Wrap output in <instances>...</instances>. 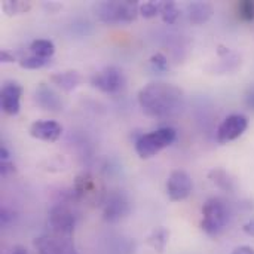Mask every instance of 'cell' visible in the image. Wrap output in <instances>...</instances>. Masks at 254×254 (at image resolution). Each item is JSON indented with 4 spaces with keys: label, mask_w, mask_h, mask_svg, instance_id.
<instances>
[{
    "label": "cell",
    "mask_w": 254,
    "mask_h": 254,
    "mask_svg": "<svg viewBox=\"0 0 254 254\" xmlns=\"http://www.w3.org/2000/svg\"><path fill=\"white\" fill-rule=\"evenodd\" d=\"M137 97L138 104L146 115L152 118H165L182 106L183 91L171 83L153 82L143 86Z\"/></svg>",
    "instance_id": "6da1fadb"
},
{
    "label": "cell",
    "mask_w": 254,
    "mask_h": 254,
    "mask_svg": "<svg viewBox=\"0 0 254 254\" xmlns=\"http://www.w3.org/2000/svg\"><path fill=\"white\" fill-rule=\"evenodd\" d=\"M231 211L226 202L220 198H210L202 205L201 229L211 238H217L228 226Z\"/></svg>",
    "instance_id": "7a4b0ae2"
},
{
    "label": "cell",
    "mask_w": 254,
    "mask_h": 254,
    "mask_svg": "<svg viewBox=\"0 0 254 254\" xmlns=\"http://www.w3.org/2000/svg\"><path fill=\"white\" fill-rule=\"evenodd\" d=\"M137 1L131 0H112L100 1L95 6V15L106 24H125L137 18Z\"/></svg>",
    "instance_id": "3957f363"
},
{
    "label": "cell",
    "mask_w": 254,
    "mask_h": 254,
    "mask_svg": "<svg viewBox=\"0 0 254 254\" xmlns=\"http://www.w3.org/2000/svg\"><path fill=\"white\" fill-rule=\"evenodd\" d=\"M177 132L174 128L164 127L141 135L135 141V152L141 159H150L158 155L165 147L171 146L176 141Z\"/></svg>",
    "instance_id": "277c9868"
},
{
    "label": "cell",
    "mask_w": 254,
    "mask_h": 254,
    "mask_svg": "<svg viewBox=\"0 0 254 254\" xmlns=\"http://www.w3.org/2000/svg\"><path fill=\"white\" fill-rule=\"evenodd\" d=\"M34 247L39 254H77L73 235H63L51 231L36 238Z\"/></svg>",
    "instance_id": "5b68a950"
},
{
    "label": "cell",
    "mask_w": 254,
    "mask_h": 254,
    "mask_svg": "<svg viewBox=\"0 0 254 254\" xmlns=\"http://www.w3.org/2000/svg\"><path fill=\"white\" fill-rule=\"evenodd\" d=\"M91 85L104 94L115 95L121 92L125 86V74L116 65L104 67L103 70L91 76Z\"/></svg>",
    "instance_id": "8992f818"
},
{
    "label": "cell",
    "mask_w": 254,
    "mask_h": 254,
    "mask_svg": "<svg viewBox=\"0 0 254 254\" xmlns=\"http://www.w3.org/2000/svg\"><path fill=\"white\" fill-rule=\"evenodd\" d=\"M73 192H74L76 199H79V201L94 202V204L104 202V188L98 182V179H95L89 173H83V174L77 176V179L74 182Z\"/></svg>",
    "instance_id": "52a82bcc"
},
{
    "label": "cell",
    "mask_w": 254,
    "mask_h": 254,
    "mask_svg": "<svg viewBox=\"0 0 254 254\" xmlns=\"http://www.w3.org/2000/svg\"><path fill=\"white\" fill-rule=\"evenodd\" d=\"M76 226L74 213L63 204L52 207L48 216V231L63 235H73Z\"/></svg>",
    "instance_id": "ba28073f"
},
{
    "label": "cell",
    "mask_w": 254,
    "mask_h": 254,
    "mask_svg": "<svg viewBox=\"0 0 254 254\" xmlns=\"http://www.w3.org/2000/svg\"><path fill=\"white\" fill-rule=\"evenodd\" d=\"M249 128V119L244 115H229L217 129V141L220 144H226L229 141H234L240 138L246 129Z\"/></svg>",
    "instance_id": "9c48e42d"
},
{
    "label": "cell",
    "mask_w": 254,
    "mask_h": 254,
    "mask_svg": "<svg viewBox=\"0 0 254 254\" xmlns=\"http://www.w3.org/2000/svg\"><path fill=\"white\" fill-rule=\"evenodd\" d=\"M192 179L185 170H174L167 180V195L171 201H183L192 192Z\"/></svg>",
    "instance_id": "30bf717a"
},
{
    "label": "cell",
    "mask_w": 254,
    "mask_h": 254,
    "mask_svg": "<svg viewBox=\"0 0 254 254\" xmlns=\"http://www.w3.org/2000/svg\"><path fill=\"white\" fill-rule=\"evenodd\" d=\"M129 213V202L125 198L124 193L115 192L107 196L104 201V210H103V217L109 223L119 222Z\"/></svg>",
    "instance_id": "8fae6325"
},
{
    "label": "cell",
    "mask_w": 254,
    "mask_h": 254,
    "mask_svg": "<svg viewBox=\"0 0 254 254\" xmlns=\"http://www.w3.org/2000/svg\"><path fill=\"white\" fill-rule=\"evenodd\" d=\"M21 95L22 86L16 82H6L0 92V106L6 115L15 116L19 113L21 109Z\"/></svg>",
    "instance_id": "7c38bea8"
},
{
    "label": "cell",
    "mask_w": 254,
    "mask_h": 254,
    "mask_svg": "<svg viewBox=\"0 0 254 254\" xmlns=\"http://www.w3.org/2000/svg\"><path fill=\"white\" fill-rule=\"evenodd\" d=\"M61 134H63V127L57 121H51V119L36 121L30 127V135L33 138L48 141V143L57 141L61 137Z\"/></svg>",
    "instance_id": "4fadbf2b"
},
{
    "label": "cell",
    "mask_w": 254,
    "mask_h": 254,
    "mask_svg": "<svg viewBox=\"0 0 254 254\" xmlns=\"http://www.w3.org/2000/svg\"><path fill=\"white\" fill-rule=\"evenodd\" d=\"M36 103L43 110H51V112H58L63 107V103L58 94L45 83H40L36 88Z\"/></svg>",
    "instance_id": "5bb4252c"
},
{
    "label": "cell",
    "mask_w": 254,
    "mask_h": 254,
    "mask_svg": "<svg viewBox=\"0 0 254 254\" xmlns=\"http://www.w3.org/2000/svg\"><path fill=\"white\" fill-rule=\"evenodd\" d=\"M51 82L54 85H57L58 88H61L65 92H71L73 89H76L80 82H82V76L79 71L76 70H67V71H60L51 76Z\"/></svg>",
    "instance_id": "9a60e30c"
},
{
    "label": "cell",
    "mask_w": 254,
    "mask_h": 254,
    "mask_svg": "<svg viewBox=\"0 0 254 254\" xmlns=\"http://www.w3.org/2000/svg\"><path fill=\"white\" fill-rule=\"evenodd\" d=\"M188 12H189L190 22L199 25V24L207 22L213 16L214 7L207 1H193L188 6Z\"/></svg>",
    "instance_id": "2e32d148"
},
{
    "label": "cell",
    "mask_w": 254,
    "mask_h": 254,
    "mask_svg": "<svg viewBox=\"0 0 254 254\" xmlns=\"http://www.w3.org/2000/svg\"><path fill=\"white\" fill-rule=\"evenodd\" d=\"M30 52L36 57L51 60L55 52V45L48 39H37L30 43Z\"/></svg>",
    "instance_id": "e0dca14e"
},
{
    "label": "cell",
    "mask_w": 254,
    "mask_h": 254,
    "mask_svg": "<svg viewBox=\"0 0 254 254\" xmlns=\"http://www.w3.org/2000/svg\"><path fill=\"white\" fill-rule=\"evenodd\" d=\"M208 177L220 189H223L226 192H234V182H232V179L229 177V174L225 170H222V168H213L208 173Z\"/></svg>",
    "instance_id": "ac0fdd59"
},
{
    "label": "cell",
    "mask_w": 254,
    "mask_h": 254,
    "mask_svg": "<svg viewBox=\"0 0 254 254\" xmlns=\"http://www.w3.org/2000/svg\"><path fill=\"white\" fill-rule=\"evenodd\" d=\"M168 238H170V232L165 229V228H158V229H155L152 234H150V237H149V244L156 250V252H159V253H162L164 252V249H165V246L168 244Z\"/></svg>",
    "instance_id": "d6986e66"
},
{
    "label": "cell",
    "mask_w": 254,
    "mask_h": 254,
    "mask_svg": "<svg viewBox=\"0 0 254 254\" xmlns=\"http://www.w3.org/2000/svg\"><path fill=\"white\" fill-rule=\"evenodd\" d=\"M179 15H180V10L174 1H164L161 16H162V21L165 24H174L176 19L179 18Z\"/></svg>",
    "instance_id": "ffe728a7"
},
{
    "label": "cell",
    "mask_w": 254,
    "mask_h": 254,
    "mask_svg": "<svg viewBox=\"0 0 254 254\" xmlns=\"http://www.w3.org/2000/svg\"><path fill=\"white\" fill-rule=\"evenodd\" d=\"M51 63V60H46V58H40V57H36V55H27V57H22L19 60V65L22 68H28V70H36V68H42L45 65H48Z\"/></svg>",
    "instance_id": "44dd1931"
},
{
    "label": "cell",
    "mask_w": 254,
    "mask_h": 254,
    "mask_svg": "<svg viewBox=\"0 0 254 254\" xmlns=\"http://www.w3.org/2000/svg\"><path fill=\"white\" fill-rule=\"evenodd\" d=\"M162 4L164 1H144L141 6H140V13L144 16V18H153L156 15H161V10H162Z\"/></svg>",
    "instance_id": "7402d4cb"
},
{
    "label": "cell",
    "mask_w": 254,
    "mask_h": 254,
    "mask_svg": "<svg viewBox=\"0 0 254 254\" xmlns=\"http://www.w3.org/2000/svg\"><path fill=\"white\" fill-rule=\"evenodd\" d=\"M149 61H150V65H152V68H153L155 71L164 73V71L168 70V60H167V57H165L164 54H161V52L152 55Z\"/></svg>",
    "instance_id": "603a6c76"
},
{
    "label": "cell",
    "mask_w": 254,
    "mask_h": 254,
    "mask_svg": "<svg viewBox=\"0 0 254 254\" xmlns=\"http://www.w3.org/2000/svg\"><path fill=\"white\" fill-rule=\"evenodd\" d=\"M238 13L244 21H252L254 19V1H240L238 3Z\"/></svg>",
    "instance_id": "cb8c5ba5"
},
{
    "label": "cell",
    "mask_w": 254,
    "mask_h": 254,
    "mask_svg": "<svg viewBox=\"0 0 254 254\" xmlns=\"http://www.w3.org/2000/svg\"><path fill=\"white\" fill-rule=\"evenodd\" d=\"M3 9L9 15H12V13H19V12L28 10L30 9V4L28 3H24V1H6L3 4Z\"/></svg>",
    "instance_id": "d4e9b609"
},
{
    "label": "cell",
    "mask_w": 254,
    "mask_h": 254,
    "mask_svg": "<svg viewBox=\"0 0 254 254\" xmlns=\"http://www.w3.org/2000/svg\"><path fill=\"white\" fill-rule=\"evenodd\" d=\"M246 104L250 110L254 112V85H252L246 92Z\"/></svg>",
    "instance_id": "484cf974"
},
{
    "label": "cell",
    "mask_w": 254,
    "mask_h": 254,
    "mask_svg": "<svg viewBox=\"0 0 254 254\" xmlns=\"http://www.w3.org/2000/svg\"><path fill=\"white\" fill-rule=\"evenodd\" d=\"M13 61H15V57L7 49H1V52H0V63L6 64V63H13Z\"/></svg>",
    "instance_id": "4316f807"
},
{
    "label": "cell",
    "mask_w": 254,
    "mask_h": 254,
    "mask_svg": "<svg viewBox=\"0 0 254 254\" xmlns=\"http://www.w3.org/2000/svg\"><path fill=\"white\" fill-rule=\"evenodd\" d=\"M232 254H254V249L249 247V246H241V247H237Z\"/></svg>",
    "instance_id": "83f0119b"
},
{
    "label": "cell",
    "mask_w": 254,
    "mask_h": 254,
    "mask_svg": "<svg viewBox=\"0 0 254 254\" xmlns=\"http://www.w3.org/2000/svg\"><path fill=\"white\" fill-rule=\"evenodd\" d=\"M243 229H244V232H246L247 235H250V237H254V219L249 220L247 223H244Z\"/></svg>",
    "instance_id": "f1b7e54d"
},
{
    "label": "cell",
    "mask_w": 254,
    "mask_h": 254,
    "mask_svg": "<svg viewBox=\"0 0 254 254\" xmlns=\"http://www.w3.org/2000/svg\"><path fill=\"white\" fill-rule=\"evenodd\" d=\"M7 254H28V253H27L25 247H22V246H13V247L9 250V253Z\"/></svg>",
    "instance_id": "f546056e"
},
{
    "label": "cell",
    "mask_w": 254,
    "mask_h": 254,
    "mask_svg": "<svg viewBox=\"0 0 254 254\" xmlns=\"http://www.w3.org/2000/svg\"><path fill=\"white\" fill-rule=\"evenodd\" d=\"M0 161L1 162H7L9 161V152H7V149L4 146L0 147Z\"/></svg>",
    "instance_id": "4dcf8cb0"
},
{
    "label": "cell",
    "mask_w": 254,
    "mask_h": 254,
    "mask_svg": "<svg viewBox=\"0 0 254 254\" xmlns=\"http://www.w3.org/2000/svg\"><path fill=\"white\" fill-rule=\"evenodd\" d=\"M15 170V167L12 165V164H9V162H1V174H6L7 171H13Z\"/></svg>",
    "instance_id": "1f68e13d"
}]
</instances>
